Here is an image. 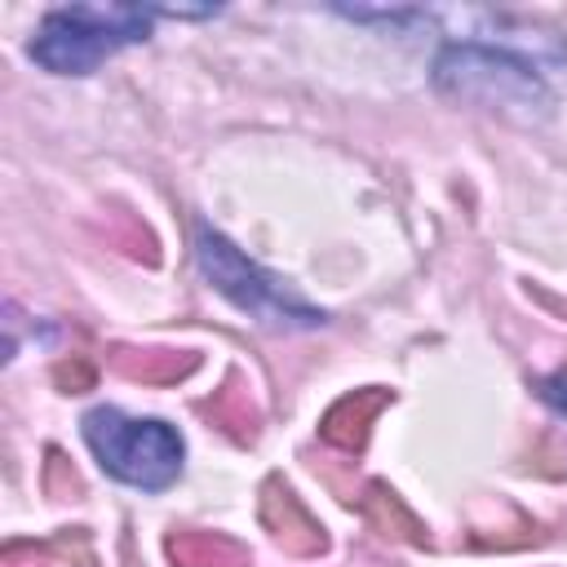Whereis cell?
Returning a JSON list of instances; mask_svg holds the SVG:
<instances>
[{"label": "cell", "mask_w": 567, "mask_h": 567, "mask_svg": "<svg viewBox=\"0 0 567 567\" xmlns=\"http://www.w3.org/2000/svg\"><path fill=\"white\" fill-rule=\"evenodd\" d=\"M217 9L177 4H62L49 9L31 40V62L53 75H89L128 44L151 40L159 18H213Z\"/></svg>", "instance_id": "cell-1"}, {"label": "cell", "mask_w": 567, "mask_h": 567, "mask_svg": "<svg viewBox=\"0 0 567 567\" xmlns=\"http://www.w3.org/2000/svg\"><path fill=\"white\" fill-rule=\"evenodd\" d=\"M195 266H199V275L208 279L213 292H221L239 315H248L261 328L306 332V328H323L328 323V315L319 306L301 301L279 275L257 266L244 248H235L213 226H195Z\"/></svg>", "instance_id": "cell-2"}, {"label": "cell", "mask_w": 567, "mask_h": 567, "mask_svg": "<svg viewBox=\"0 0 567 567\" xmlns=\"http://www.w3.org/2000/svg\"><path fill=\"white\" fill-rule=\"evenodd\" d=\"M80 434H84L93 461L102 465V474H111L115 483L137 487V492L173 487L182 474V461H186V443H182L177 425H168L159 416L89 408L80 421Z\"/></svg>", "instance_id": "cell-3"}, {"label": "cell", "mask_w": 567, "mask_h": 567, "mask_svg": "<svg viewBox=\"0 0 567 567\" xmlns=\"http://www.w3.org/2000/svg\"><path fill=\"white\" fill-rule=\"evenodd\" d=\"M434 84L452 97L518 111V115H545L549 89L540 80V66L509 44H483V40H452L434 53Z\"/></svg>", "instance_id": "cell-4"}, {"label": "cell", "mask_w": 567, "mask_h": 567, "mask_svg": "<svg viewBox=\"0 0 567 567\" xmlns=\"http://www.w3.org/2000/svg\"><path fill=\"white\" fill-rule=\"evenodd\" d=\"M536 394H540V403H549L558 416H567V377H545V381H536Z\"/></svg>", "instance_id": "cell-5"}]
</instances>
